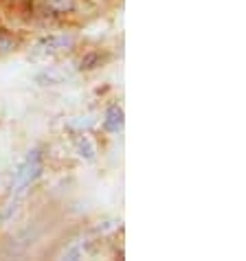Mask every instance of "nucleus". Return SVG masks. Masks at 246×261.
I'll return each instance as SVG.
<instances>
[{"label":"nucleus","mask_w":246,"mask_h":261,"mask_svg":"<svg viewBox=\"0 0 246 261\" xmlns=\"http://www.w3.org/2000/svg\"><path fill=\"white\" fill-rule=\"evenodd\" d=\"M40 171H42V154L38 149H33V151H29V156L22 161V165H20L16 171V176H13V185H11L13 193L16 195L24 193L29 187H31V182H35Z\"/></svg>","instance_id":"nucleus-1"},{"label":"nucleus","mask_w":246,"mask_h":261,"mask_svg":"<svg viewBox=\"0 0 246 261\" xmlns=\"http://www.w3.org/2000/svg\"><path fill=\"white\" fill-rule=\"evenodd\" d=\"M70 46H73V38L70 35H51V38L42 40L38 46H35V53L33 57H55L64 53V50H68Z\"/></svg>","instance_id":"nucleus-2"},{"label":"nucleus","mask_w":246,"mask_h":261,"mask_svg":"<svg viewBox=\"0 0 246 261\" xmlns=\"http://www.w3.org/2000/svg\"><path fill=\"white\" fill-rule=\"evenodd\" d=\"M68 77H70L68 70L57 68V66H48V68L42 70L38 77H35V82L42 84V86H57V84H64Z\"/></svg>","instance_id":"nucleus-3"},{"label":"nucleus","mask_w":246,"mask_h":261,"mask_svg":"<svg viewBox=\"0 0 246 261\" xmlns=\"http://www.w3.org/2000/svg\"><path fill=\"white\" fill-rule=\"evenodd\" d=\"M104 127L108 132H119L123 127V110L117 106H112L110 110L106 112V119H104Z\"/></svg>","instance_id":"nucleus-4"},{"label":"nucleus","mask_w":246,"mask_h":261,"mask_svg":"<svg viewBox=\"0 0 246 261\" xmlns=\"http://www.w3.org/2000/svg\"><path fill=\"white\" fill-rule=\"evenodd\" d=\"M77 149H79V154H82L86 161H95V145H92V141L88 139V136H79V141H77Z\"/></svg>","instance_id":"nucleus-5"},{"label":"nucleus","mask_w":246,"mask_h":261,"mask_svg":"<svg viewBox=\"0 0 246 261\" xmlns=\"http://www.w3.org/2000/svg\"><path fill=\"white\" fill-rule=\"evenodd\" d=\"M46 7L55 13H66L75 7V0H46Z\"/></svg>","instance_id":"nucleus-6"},{"label":"nucleus","mask_w":246,"mask_h":261,"mask_svg":"<svg viewBox=\"0 0 246 261\" xmlns=\"http://www.w3.org/2000/svg\"><path fill=\"white\" fill-rule=\"evenodd\" d=\"M13 38L9 33H5V31H0V55H5V53H9V50L13 48Z\"/></svg>","instance_id":"nucleus-7"}]
</instances>
